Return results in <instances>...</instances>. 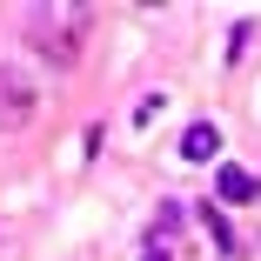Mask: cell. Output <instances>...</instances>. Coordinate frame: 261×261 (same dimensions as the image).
Returning <instances> with one entry per match:
<instances>
[{"label": "cell", "mask_w": 261, "mask_h": 261, "mask_svg": "<svg viewBox=\"0 0 261 261\" xmlns=\"http://www.w3.org/2000/svg\"><path fill=\"white\" fill-rule=\"evenodd\" d=\"M20 27H27V47H34V54L54 67V74H67L81 61V40L94 34V7H87V0H61V7L40 0V7H27Z\"/></svg>", "instance_id": "cell-1"}, {"label": "cell", "mask_w": 261, "mask_h": 261, "mask_svg": "<svg viewBox=\"0 0 261 261\" xmlns=\"http://www.w3.org/2000/svg\"><path fill=\"white\" fill-rule=\"evenodd\" d=\"M27 121H34V87H27V74L0 61V134H20Z\"/></svg>", "instance_id": "cell-2"}, {"label": "cell", "mask_w": 261, "mask_h": 261, "mask_svg": "<svg viewBox=\"0 0 261 261\" xmlns=\"http://www.w3.org/2000/svg\"><path fill=\"white\" fill-rule=\"evenodd\" d=\"M215 201H228V207H248V201H261V181H254V168L228 161V168L215 174Z\"/></svg>", "instance_id": "cell-3"}, {"label": "cell", "mask_w": 261, "mask_h": 261, "mask_svg": "<svg viewBox=\"0 0 261 261\" xmlns=\"http://www.w3.org/2000/svg\"><path fill=\"white\" fill-rule=\"evenodd\" d=\"M215 154H221V127L215 121H194L181 134V161H215Z\"/></svg>", "instance_id": "cell-4"}, {"label": "cell", "mask_w": 261, "mask_h": 261, "mask_svg": "<svg viewBox=\"0 0 261 261\" xmlns=\"http://www.w3.org/2000/svg\"><path fill=\"white\" fill-rule=\"evenodd\" d=\"M201 228H207V241H215L221 254H241V234H234V221L221 215L215 201H201Z\"/></svg>", "instance_id": "cell-5"}, {"label": "cell", "mask_w": 261, "mask_h": 261, "mask_svg": "<svg viewBox=\"0 0 261 261\" xmlns=\"http://www.w3.org/2000/svg\"><path fill=\"white\" fill-rule=\"evenodd\" d=\"M154 234H161V241H168V234H181V201H161V215H154Z\"/></svg>", "instance_id": "cell-6"}, {"label": "cell", "mask_w": 261, "mask_h": 261, "mask_svg": "<svg viewBox=\"0 0 261 261\" xmlns=\"http://www.w3.org/2000/svg\"><path fill=\"white\" fill-rule=\"evenodd\" d=\"M161 108H168V94H141V108H134V121L147 127V121H154V114H161Z\"/></svg>", "instance_id": "cell-7"}, {"label": "cell", "mask_w": 261, "mask_h": 261, "mask_svg": "<svg viewBox=\"0 0 261 261\" xmlns=\"http://www.w3.org/2000/svg\"><path fill=\"white\" fill-rule=\"evenodd\" d=\"M141 261H174V254H168V241H147V248H141Z\"/></svg>", "instance_id": "cell-8"}]
</instances>
